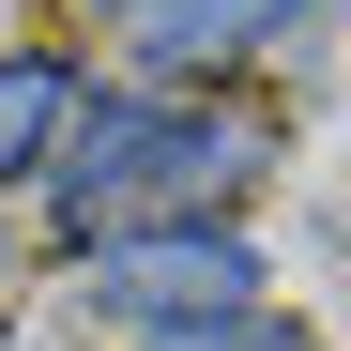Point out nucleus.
<instances>
[{"label":"nucleus","instance_id":"4","mask_svg":"<svg viewBox=\"0 0 351 351\" xmlns=\"http://www.w3.org/2000/svg\"><path fill=\"white\" fill-rule=\"evenodd\" d=\"M77 123V62L62 46H0V184H31Z\"/></svg>","mask_w":351,"mask_h":351},{"label":"nucleus","instance_id":"3","mask_svg":"<svg viewBox=\"0 0 351 351\" xmlns=\"http://www.w3.org/2000/svg\"><path fill=\"white\" fill-rule=\"evenodd\" d=\"M306 16H336V0H153V16H138V62H153V92H199L214 62H245V46L306 31Z\"/></svg>","mask_w":351,"mask_h":351},{"label":"nucleus","instance_id":"1","mask_svg":"<svg viewBox=\"0 0 351 351\" xmlns=\"http://www.w3.org/2000/svg\"><path fill=\"white\" fill-rule=\"evenodd\" d=\"M92 306H123V321H153V336L245 321V306H260V245H245V229H214V214H184V229H123V245H92Z\"/></svg>","mask_w":351,"mask_h":351},{"label":"nucleus","instance_id":"2","mask_svg":"<svg viewBox=\"0 0 351 351\" xmlns=\"http://www.w3.org/2000/svg\"><path fill=\"white\" fill-rule=\"evenodd\" d=\"M260 168H275V123H245V107H229V123L168 107V123H153V153H138V184H123V229H138V214H168V229H184V214H214L229 184H260ZM123 229H107V245H123Z\"/></svg>","mask_w":351,"mask_h":351},{"label":"nucleus","instance_id":"5","mask_svg":"<svg viewBox=\"0 0 351 351\" xmlns=\"http://www.w3.org/2000/svg\"><path fill=\"white\" fill-rule=\"evenodd\" d=\"M153 351H306L275 306H245V321H199V336H153Z\"/></svg>","mask_w":351,"mask_h":351}]
</instances>
